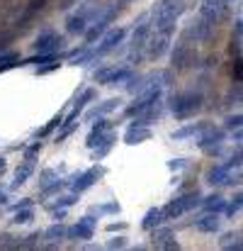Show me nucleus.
I'll return each instance as SVG.
<instances>
[{
    "label": "nucleus",
    "mask_w": 243,
    "mask_h": 251,
    "mask_svg": "<svg viewBox=\"0 0 243 251\" xmlns=\"http://www.w3.org/2000/svg\"><path fill=\"white\" fill-rule=\"evenodd\" d=\"M92 98H95V90H92V88H88V90H83V95L78 98V102H76V105H81V107H85V105H88V102H90Z\"/></svg>",
    "instance_id": "nucleus-38"
},
{
    "label": "nucleus",
    "mask_w": 243,
    "mask_h": 251,
    "mask_svg": "<svg viewBox=\"0 0 243 251\" xmlns=\"http://www.w3.org/2000/svg\"><path fill=\"white\" fill-rule=\"evenodd\" d=\"M32 173H34V161H24L22 166L15 171V183H12V188H20L22 183H27V180L32 178Z\"/></svg>",
    "instance_id": "nucleus-21"
},
{
    "label": "nucleus",
    "mask_w": 243,
    "mask_h": 251,
    "mask_svg": "<svg viewBox=\"0 0 243 251\" xmlns=\"http://www.w3.org/2000/svg\"><path fill=\"white\" fill-rule=\"evenodd\" d=\"M212 27H214V22H209L207 17H192L190 22H187V27H185V39H195V42H204V39H209V34H212Z\"/></svg>",
    "instance_id": "nucleus-6"
},
{
    "label": "nucleus",
    "mask_w": 243,
    "mask_h": 251,
    "mask_svg": "<svg viewBox=\"0 0 243 251\" xmlns=\"http://www.w3.org/2000/svg\"><path fill=\"white\" fill-rule=\"evenodd\" d=\"M229 54H231V56H241V37L231 39V44H229Z\"/></svg>",
    "instance_id": "nucleus-39"
},
{
    "label": "nucleus",
    "mask_w": 243,
    "mask_h": 251,
    "mask_svg": "<svg viewBox=\"0 0 243 251\" xmlns=\"http://www.w3.org/2000/svg\"><path fill=\"white\" fill-rule=\"evenodd\" d=\"M204 210L207 212H221L224 207H226V200L221 198V195H209V198H204Z\"/></svg>",
    "instance_id": "nucleus-25"
},
{
    "label": "nucleus",
    "mask_w": 243,
    "mask_h": 251,
    "mask_svg": "<svg viewBox=\"0 0 243 251\" xmlns=\"http://www.w3.org/2000/svg\"><path fill=\"white\" fill-rule=\"evenodd\" d=\"M59 56L54 54V51H39L37 56H32V59H27L24 64H34V66H42V64H49V61H56ZM24 64H20V66H24Z\"/></svg>",
    "instance_id": "nucleus-27"
},
{
    "label": "nucleus",
    "mask_w": 243,
    "mask_h": 251,
    "mask_svg": "<svg viewBox=\"0 0 243 251\" xmlns=\"http://www.w3.org/2000/svg\"><path fill=\"white\" fill-rule=\"evenodd\" d=\"M209 122H195V125H187V127H182V129H175L170 137L173 139H187V137H197L204 127H207Z\"/></svg>",
    "instance_id": "nucleus-20"
},
{
    "label": "nucleus",
    "mask_w": 243,
    "mask_h": 251,
    "mask_svg": "<svg viewBox=\"0 0 243 251\" xmlns=\"http://www.w3.org/2000/svg\"><path fill=\"white\" fill-rule=\"evenodd\" d=\"M39 178H42L39 183H42V185H46V183H51V180L56 178V171H51V168H46V171H42V176H39Z\"/></svg>",
    "instance_id": "nucleus-42"
},
{
    "label": "nucleus",
    "mask_w": 243,
    "mask_h": 251,
    "mask_svg": "<svg viewBox=\"0 0 243 251\" xmlns=\"http://www.w3.org/2000/svg\"><path fill=\"white\" fill-rule=\"evenodd\" d=\"M224 142V132L221 129H217V127H212V125H207L199 134H197V147L204 151V149H209V147H219Z\"/></svg>",
    "instance_id": "nucleus-11"
},
{
    "label": "nucleus",
    "mask_w": 243,
    "mask_h": 251,
    "mask_svg": "<svg viewBox=\"0 0 243 251\" xmlns=\"http://www.w3.org/2000/svg\"><path fill=\"white\" fill-rule=\"evenodd\" d=\"M241 112H236V115H231V117H226V129H241Z\"/></svg>",
    "instance_id": "nucleus-35"
},
{
    "label": "nucleus",
    "mask_w": 243,
    "mask_h": 251,
    "mask_svg": "<svg viewBox=\"0 0 243 251\" xmlns=\"http://www.w3.org/2000/svg\"><path fill=\"white\" fill-rule=\"evenodd\" d=\"M61 64H56V61H49V66H37V76H44V74H51V71H56Z\"/></svg>",
    "instance_id": "nucleus-40"
},
{
    "label": "nucleus",
    "mask_w": 243,
    "mask_h": 251,
    "mask_svg": "<svg viewBox=\"0 0 243 251\" xmlns=\"http://www.w3.org/2000/svg\"><path fill=\"white\" fill-rule=\"evenodd\" d=\"M119 98H110V100H105V102H100V105H95L88 115H85V120H95V117H102V115H107V112H112V110H117L119 107Z\"/></svg>",
    "instance_id": "nucleus-17"
},
{
    "label": "nucleus",
    "mask_w": 243,
    "mask_h": 251,
    "mask_svg": "<svg viewBox=\"0 0 243 251\" xmlns=\"http://www.w3.org/2000/svg\"><path fill=\"white\" fill-rule=\"evenodd\" d=\"M161 222H163L161 210H158V207H151V210L144 215V220H141V227H144V229H154V227H158Z\"/></svg>",
    "instance_id": "nucleus-24"
},
{
    "label": "nucleus",
    "mask_w": 243,
    "mask_h": 251,
    "mask_svg": "<svg viewBox=\"0 0 243 251\" xmlns=\"http://www.w3.org/2000/svg\"><path fill=\"white\" fill-rule=\"evenodd\" d=\"M66 237L68 239H81V242H85V239H92V229L90 227H85V225H76V227H66Z\"/></svg>",
    "instance_id": "nucleus-22"
},
{
    "label": "nucleus",
    "mask_w": 243,
    "mask_h": 251,
    "mask_svg": "<svg viewBox=\"0 0 243 251\" xmlns=\"http://www.w3.org/2000/svg\"><path fill=\"white\" fill-rule=\"evenodd\" d=\"M224 2H231V0H224Z\"/></svg>",
    "instance_id": "nucleus-49"
},
{
    "label": "nucleus",
    "mask_w": 243,
    "mask_h": 251,
    "mask_svg": "<svg viewBox=\"0 0 243 251\" xmlns=\"http://www.w3.org/2000/svg\"><path fill=\"white\" fill-rule=\"evenodd\" d=\"M229 173H231V166H229V164H217V166H212L207 171V183H209V185H221V183L229 178Z\"/></svg>",
    "instance_id": "nucleus-16"
},
{
    "label": "nucleus",
    "mask_w": 243,
    "mask_h": 251,
    "mask_svg": "<svg viewBox=\"0 0 243 251\" xmlns=\"http://www.w3.org/2000/svg\"><path fill=\"white\" fill-rule=\"evenodd\" d=\"M127 2H132V0H119V5H127Z\"/></svg>",
    "instance_id": "nucleus-48"
},
{
    "label": "nucleus",
    "mask_w": 243,
    "mask_h": 251,
    "mask_svg": "<svg viewBox=\"0 0 243 251\" xmlns=\"http://www.w3.org/2000/svg\"><path fill=\"white\" fill-rule=\"evenodd\" d=\"M78 222H81V225H85V227H90V229H95V225H97V220H95L92 215H85V217H81Z\"/></svg>",
    "instance_id": "nucleus-43"
},
{
    "label": "nucleus",
    "mask_w": 243,
    "mask_h": 251,
    "mask_svg": "<svg viewBox=\"0 0 243 251\" xmlns=\"http://www.w3.org/2000/svg\"><path fill=\"white\" fill-rule=\"evenodd\" d=\"M219 247H221V249H236V251H241L243 249L241 234H239V232H236V234H234V232H231V234H224V237H221V242H219Z\"/></svg>",
    "instance_id": "nucleus-26"
},
{
    "label": "nucleus",
    "mask_w": 243,
    "mask_h": 251,
    "mask_svg": "<svg viewBox=\"0 0 243 251\" xmlns=\"http://www.w3.org/2000/svg\"><path fill=\"white\" fill-rule=\"evenodd\" d=\"M170 32H158V29H151L149 34V42H146V56L149 59H161L163 54L168 51L170 47Z\"/></svg>",
    "instance_id": "nucleus-5"
},
{
    "label": "nucleus",
    "mask_w": 243,
    "mask_h": 251,
    "mask_svg": "<svg viewBox=\"0 0 243 251\" xmlns=\"http://www.w3.org/2000/svg\"><path fill=\"white\" fill-rule=\"evenodd\" d=\"M64 47V37H59L54 29H44L37 39H34V49L37 51H59Z\"/></svg>",
    "instance_id": "nucleus-10"
},
{
    "label": "nucleus",
    "mask_w": 243,
    "mask_h": 251,
    "mask_svg": "<svg viewBox=\"0 0 243 251\" xmlns=\"http://www.w3.org/2000/svg\"><path fill=\"white\" fill-rule=\"evenodd\" d=\"M219 225H221V220L217 217V212H209V215H204L202 220H197V229L199 232H204V234H214V232H219Z\"/></svg>",
    "instance_id": "nucleus-18"
},
{
    "label": "nucleus",
    "mask_w": 243,
    "mask_h": 251,
    "mask_svg": "<svg viewBox=\"0 0 243 251\" xmlns=\"http://www.w3.org/2000/svg\"><path fill=\"white\" fill-rule=\"evenodd\" d=\"M105 173V168H88L85 173H81V176H76V180H73V193H83V190H88L100 176Z\"/></svg>",
    "instance_id": "nucleus-12"
},
{
    "label": "nucleus",
    "mask_w": 243,
    "mask_h": 251,
    "mask_svg": "<svg viewBox=\"0 0 243 251\" xmlns=\"http://www.w3.org/2000/svg\"><path fill=\"white\" fill-rule=\"evenodd\" d=\"M107 247H110V249H122V247H127V239H124V237H117V239H112Z\"/></svg>",
    "instance_id": "nucleus-44"
},
{
    "label": "nucleus",
    "mask_w": 243,
    "mask_h": 251,
    "mask_svg": "<svg viewBox=\"0 0 243 251\" xmlns=\"http://www.w3.org/2000/svg\"><path fill=\"white\" fill-rule=\"evenodd\" d=\"M199 107H202V93L187 90V93H177V95L173 98V112H175L177 120L192 117Z\"/></svg>",
    "instance_id": "nucleus-2"
},
{
    "label": "nucleus",
    "mask_w": 243,
    "mask_h": 251,
    "mask_svg": "<svg viewBox=\"0 0 243 251\" xmlns=\"http://www.w3.org/2000/svg\"><path fill=\"white\" fill-rule=\"evenodd\" d=\"M92 210H95L97 215H114V212H119V205H117V202H110V205H100V207L95 205Z\"/></svg>",
    "instance_id": "nucleus-33"
},
{
    "label": "nucleus",
    "mask_w": 243,
    "mask_h": 251,
    "mask_svg": "<svg viewBox=\"0 0 243 251\" xmlns=\"http://www.w3.org/2000/svg\"><path fill=\"white\" fill-rule=\"evenodd\" d=\"M107 129H110V120H100L97 125H92V129H90V134H88V139H85V147H88V149H95V144L100 142V137H102Z\"/></svg>",
    "instance_id": "nucleus-19"
},
{
    "label": "nucleus",
    "mask_w": 243,
    "mask_h": 251,
    "mask_svg": "<svg viewBox=\"0 0 243 251\" xmlns=\"http://www.w3.org/2000/svg\"><path fill=\"white\" fill-rule=\"evenodd\" d=\"M114 142H117V134H114V132H105V134L100 137V142L95 144V149H92V161H102V159L112 151Z\"/></svg>",
    "instance_id": "nucleus-13"
},
{
    "label": "nucleus",
    "mask_w": 243,
    "mask_h": 251,
    "mask_svg": "<svg viewBox=\"0 0 243 251\" xmlns=\"http://www.w3.org/2000/svg\"><path fill=\"white\" fill-rule=\"evenodd\" d=\"M154 234H151V244L156 247V249H180V244L175 242V232L170 229V227H154L151 229Z\"/></svg>",
    "instance_id": "nucleus-9"
},
{
    "label": "nucleus",
    "mask_w": 243,
    "mask_h": 251,
    "mask_svg": "<svg viewBox=\"0 0 243 251\" xmlns=\"http://www.w3.org/2000/svg\"><path fill=\"white\" fill-rule=\"evenodd\" d=\"M151 137H154V132H151L149 127H129V129H127V134H124V142H127L129 147H134V144L149 142Z\"/></svg>",
    "instance_id": "nucleus-15"
},
{
    "label": "nucleus",
    "mask_w": 243,
    "mask_h": 251,
    "mask_svg": "<svg viewBox=\"0 0 243 251\" xmlns=\"http://www.w3.org/2000/svg\"><path fill=\"white\" fill-rule=\"evenodd\" d=\"M44 239H49V242H54V244H59L61 239H66V225H61V222H56V225H51L44 234H42Z\"/></svg>",
    "instance_id": "nucleus-23"
},
{
    "label": "nucleus",
    "mask_w": 243,
    "mask_h": 251,
    "mask_svg": "<svg viewBox=\"0 0 243 251\" xmlns=\"http://www.w3.org/2000/svg\"><path fill=\"white\" fill-rule=\"evenodd\" d=\"M61 125H64V115H56V117H54V120H51V122H49V125H46V127H44L39 134H49L51 129H56V127H61Z\"/></svg>",
    "instance_id": "nucleus-36"
},
{
    "label": "nucleus",
    "mask_w": 243,
    "mask_h": 251,
    "mask_svg": "<svg viewBox=\"0 0 243 251\" xmlns=\"http://www.w3.org/2000/svg\"><path fill=\"white\" fill-rule=\"evenodd\" d=\"M195 64H197V51L187 44V39L180 42V44L173 49V66H175L177 71H185V69H192Z\"/></svg>",
    "instance_id": "nucleus-7"
},
{
    "label": "nucleus",
    "mask_w": 243,
    "mask_h": 251,
    "mask_svg": "<svg viewBox=\"0 0 243 251\" xmlns=\"http://www.w3.org/2000/svg\"><path fill=\"white\" fill-rule=\"evenodd\" d=\"M185 12V0H158L151 10L154 15V25L151 29H158V32H175V22L177 17Z\"/></svg>",
    "instance_id": "nucleus-1"
},
{
    "label": "nucleus",
    "mask_w": 243,
    "mask_h": 251,
    "mask_svg": "<svg viewBox=\"0 0 243 251\" xmlns=\"http://www.w3.org/2000/svg\"><path fill=\"white\" fill-rule=\"evenodd\" d=\"M231 76H234V83H236V81H241V76H243L241 56H236V59H234V69H231Z\"/></svg>",
    "instance_id": "nucleus-37"
},
{
    "label": "nucleus",
    "mask_w": 243,
    "mask_h": 251,
    "mask_svg": "<svg viewBox=\"0 0 243 251\" xmlns=\"http://www.w3.org/2000/svg\"><path fill=\"white\" fill-rule=\"evenodd\" d=\"M42 151V144H32L27 151H24V161H34V156Z\"/></svg>",
    "instance_id": "nucleus-41"
},
{
    "label": "nucleus",
    "mask_w": 243,
    "mask_h": 251,
    "mask_svg": "<svg viewBox=\"0 0 243 251\" xmlns=\"http://www.w3.org/2000/svg\"><path fill=\"white\" fill-rule=\"evenodd\" d=\"M39 232H34V234H29V237H24L22 242H17V249H32V247H37V242H39Z\"/></svg>",
    "instance_id": "nucleus-31"
},
{
    "label": "nucleus",
    "mask_w": 243,
    "mask_h": 251,
    "mask_svg": "<svg viewBox=\"0 0 243 251\" xmlns=\"http://www.w3.org/2000/svg\"><path fill=\"white\" fill-rule=\"evenodd\" d=\"M182 166H185V161H182V159H173V161L168 164V168H170V171H175V168H182Z\"/></svg>",
    "instance_id": "nucleus-46"
},
{
    "label": "nucleus",
    "mask_w": 243,
    "mask_h": 251,
    "mask_svg": "<svg viewBox=\"0 0 243 251\" xmlns=\"http://www.w3.org/2000/svg\"><path fill=\"white\" fill-rule=\"evenodd\" d=\"M124 37H127V29H124V27H114V29L105 32L100 47L95 49V59H97V56H105V54H110V51H114V49L122 44Z\"/></svg>",
    "instance_id": "nucleus-8"
},
{
    "label": "nucleus",
    "mask_w": 243,
    "mask_h": 251,
    "mask_svg": "<svg viewBox=\"0 0 243 251\" xmlns=\"http://www.w3.org/2000/svg\"><path fill=\"white\" fill-rule=\"evenodd\" d=\"M224 5H226L224 0H199V15L207 17L209 22H217L221 10H224Z\"/></svg>",
    "instance_id": "nucleus-14"
},
{
    "label": "nucleus",
    "mask_w": 243,
    "mask_h": 251,
    "mask_svg": "<svg viewBox=\"0 0 243 251\" xmlns=\"http://www.w3.org/2000/svg\"><path fill=\"white\" fill-rule=\"evenodd\" d=\"M5 168H7V164H5V159H0V173H2Z\"/></svg>",
    "instance_id": "nucleus-47"
},
{
    "label": "nucleus",
    "mask_w": 243,
    "mask_h": 251,
    "mask_svg": "<svg viewBox=\"0 0 243 251\" xmlns=\"http://www.w3.org/2000/svg\"><path fill=\"white\" fill-rule=\"evenodd\" d=\"M241 200H243V195H241V193H236V195H234V200H231V202H229V205L224 207L229 217H234V215H236V212L241 210Z\"/></svg>",
    "instance_id": "nucleus-30"
},
{
    "label": "nucleus",
    "mask_w": 243,
    "mask_h": 251,
    "mask_svg": "<svg viewBox=\"0 0 243 251\" xmlns=\"http://www.w3.org/2000/svg\"><path fill=\"white\" fill-rule=\"evenodd\" d=\"M0 249H17V239L12 234H0Z\"/></svg>",
    "instance_id": "nucleus-34"
},
{
    "label": "nucleus",
    "mask_w": 243,
    "mask_h": 251,
    "mask_svg": "<svg viewBox=\"0 0 243 251\" xmlns=\"http://www.w3.org/2000/svg\"><path fill=\"white\" fill-rule=\"evenodd\" d=\"M61 188H64V180H56V183H51V185L46 183V185H44V190H42V198H49V195H56V193H59Z\"/></svg>",
    "instance_id": "nucleus-32"
},
{
    "label": "nucleus",
    "mask_w": 243,
    "mask_h": 251,
    "mask_svg": "<svg viewBox=\"0 0 243 251\" xmlns=\"http://www.w3.org/2000/svg\"><path fill=\"white\" fill-rule=\"evenodd\" d=\"M97 15H100V10H97L95 5H90V2L81 5L78 12H73V15L66 20L68 34H83V32L88 29V25H92V22L97 20Z\"/></svg>",
    "instance_id": "nucleus-3"
},
{
    "label": "nucleus",
    "mask_w": 243,
    "mask_h": 251,
    "mask_svg": "<svg viewBox=\"0 0 243 251\" xmlns=\"http://www.w3.org/2000/svg\"><path fill=\"white\" fill-rule=\"evenodd\" d=\"M29 220H34V212L29 210V207H20V210H15V225H27Z\"/></svg>",
    "instance_id": "nucleus-29"
},
{
    "label": "nucleus",
    "mask_w": 243,
    "mask_h": 251,
    "mask_svg": "<svg viewBox=\"0 0 243 251\" xmlns=\"http://www.w3.org/2000/svg\"><path fill=\"white\" fill-rule=\"evenodd\" d=\"M105 229H107V232H117V229H119V232H124V229H127V225H124V222H117V225L112 222V225H107Z\"/></svg>",
    "instance_id": "nucleus-45"
},
{
    "label": "nucleus",
    "mask_w": 243,
    "mask_h": 251,
    "mask_svg": "<svg viewBox=\"0 0 243 251\" xmlns=\"http://www.w3.org/2000/svg\"><path fill=\"white\" fill-rule=\"evenodd\" d=\"M199 202H202L199 193H197V190H192V193H187V195H182V198L173 200L170 205H165V207L161 210V215H163V220H175V217H180L182 212H187V210L197 207Z\"/></svg>",
    "instance_id": "nucleus-4"
},
{
    "label": "nucleus",
    "mask_w": 243,
    "mask_h": 251,
    "mask_svg": "<svg viewBox=\"0 0 243 251\" xmlns=\"http://www.w3.org/2000/svg\"><path fill=\"white\" fill-rule=\"evenodd\" d=\"M78 202V193H71V195H61V198H56V202L54 205H49V210L54 212L56 207H68V205H76Z\"/></svg>",
    "instance_id": "nucleus-28"
}]
</instances>
